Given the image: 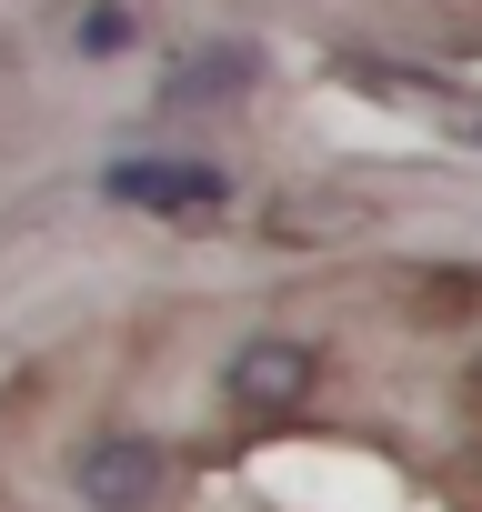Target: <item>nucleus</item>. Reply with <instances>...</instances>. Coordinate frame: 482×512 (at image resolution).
<instances>
[{
  "mask_svg": "<svg viewBox=\"0 0 482 512\" xmlns=\"http://www.w3.org/2000/svg\"><path fill=\"white\" fill-rule=\"evenodd\" d=\"M131 41H141V31H131V11H121V0H91V21H81V51H91V61H121Z\"/></svg>",
  "mask_w": 482,
  "mask_h": 512,
  "instance_id": "obj_5",
  "label": "nucleus"
},
{
  "mask_svg": "<svg viewBox=\"0 0 482 512\" xmlns=\"http://www.w3.org/2000/svg\"><path fill=\"white\" fill-rule=\"evenodd\" d=\"M101 191H111L121 211H151V221H221V211H231V171H221V161H171V151L111 161Z\"/></svg>",
  "mask_w": 482,
  "mask_h": 512,
  "instance_id": "obj_1",
  "label": "nucleus"
},
{
  "mask_svg": "<svg viewBox=\"0 0 482 512\" xmlns=\"http://www.w3.org/2000/svg\"><path fill=\"white\" fill-rule=\"evenodd\" d=\"M312 342H292V332H252L231 362H221V402L241 412V422H292L302 402H312Z\"/></svg>",
  "mask_w": 482,
  "mask_h": 512,
  "instance_id": "obj_2",
  "label": "nucleus"
},
{
  "mask_svg": "<svg viewBox=\"0 0 482 512\" xmlns=\"http://www.w3.org/2000/svg\"><path fill=\"white\" fill-rule=\"evenodd\" d=\"M252 81H262V61L241 51V41H221V51H191V61L161 81V111H231Z\"/></svg>",
  "mask_w": 482,
  "mask_h": 512,
  "instance_id": "obj_4",
  "label": "nucleus"
},
{
  "mask_svg": "<svg viewBox=\"0 0 482 512\" xmlns=\"http://www.w3.org/2000/svg\"><path fill=\"white\" fill-rule=\"evenodd\" d=\"M472 392H482V352H472Z\"/></svg>",
  "mask_w": 482,
  "mask_h": 512,
  "instance_id": "obj_6",
  "label": "nucleus"
},
{
  "mask_svg": "<svg viewBox=\"0 0 482 512\" xmlns=\"http://www.w3.org/2000/svg\"><path fill=\"white\" fill-rule=\"evenodd\" d=\"M71 482H81V502L91 512H161V492H171V462H161V442L151 432H91L81 442V462H71Z\"/></svg>",
  "mask_w": 482,
  "mask_h": 512,
  "instance_id": "obj_3",
  "label": "nucleus"
}]
</instances>
